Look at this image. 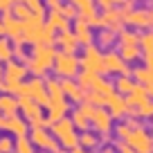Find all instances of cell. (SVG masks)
<instances>
[{"instance_id": "6da1fadb", "label": "cell", "mask_w": 153, "mask_h": 153, "mask_svg": "<svg viewBox=\"0 0 153 153\" xmlns=\"http://www.w3.org/2000/svg\"><path fill=\"white\" fill-rule=\"evenodd\" d=\"M18 153H32V151H29V146H27V142H20V146H18Z\"/></svg>"}, {"instance_id": "7a4b0ae2", "label": "cell", "mask_w": 153, "mask_h": 153, "mask_svg": "<svg viewBox=\"0 0 153 153\" xmlns=\"http://www.w3.org/2000/svg\"><path fill=\"white\" fill-rule=\"evenodd\" d=\"M74 153H83V151H74Z\"/></svg>"}]
</instances>
